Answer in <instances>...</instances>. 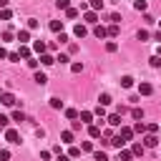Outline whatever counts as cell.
Here are the masks:
<instances>
[{"label": "cell", "mask_w": 161, "mask_h": 161, "mask_svg": "<svg viewBox=\"0 0 161 161\" xmlns=\"http://www.w3.org/2000/svg\"><path fill=\"white\" fill-rule=\"evenodd\" d=\"M5 141L8 143H20V133L15 128H5Z\"/></svg>", "instance_id": "cell-1"}, {"label": "cell", "mask_w": 161, "mask_h": 161, "mask_svg": "<svg viewBox=\"0 0 161 161\" xmlns=\"http://www.w3.org/2000/svg\"><path fill=\"white\" fill-rule=\"evenodd\" d=\"M151 93H153V86L148 80H141L138 83V96H151Z\"/></svg>", "instance_id": "cell-2"}, {"label": "cell", "mask_w": 161, "mask_h": 161, "mask_svg": "<svg viewBox=\"0 0 161 161\" xmlns=\"http://www.w3.org/2000/svg\"><path fill=\"white\" fill-rule=\"evenodd\" d=\"M0 103H3V106H15V103H18V98H15L13 93H8V91H5V93H0Z\"/></svg>", "instance_id": "cell-3"}, {"label": "cell", "mask_w": 161, "mask_h": 161, "mask_svg": "<svg viewBox=\"0 0 161 161\" xmlns=\"http://www.w3.org/2000/svg\"><path fill=\"white\" fill-rule=\"evenodd\" d=\"M143 146H146V148H156V146H158L156 133H146V136H143Z\"/></svg>", "instance_id": "cell-4"}, {"label": "cell", "mask_w": 161, "mask_h": 161, "mask_svg": "<svg viewBox=\"0 0 161 161\" xmlns=\"http://www.w3.org/2000/svg\"><path fill=\"white\" fill-rule=\"evenodd\" d=\"M83 20H86L88 25H98V13H96V10H86Z\"/></svg>", "instance_id": "cell-5"}, {"label": "cell", "mask_w": 161, "mask_h": 161, "mask_svg": "<svg viewBox=\"0 0 161 161\" xmlns=\"http://www.w3.org/2000/svg\"><path fill=\"white\" fill-rule=\"evenodd\" d=\"M15 38H18V43H20V45H28V40H30V30H28V28H25V30H18V33H15Z\"/></svg>", "instance_id": "cell-6"}, {"label": "cell", "mask_w": 161, "mask_h": 161, "mask_svg": "<svg viewBox=\"0 0 161 161\" xmlns=\"http://www.w3.org/2000/svg\"><path fill=\"white\" fill-rule=\"evenodd\" d=\"M118 136H121V138H123L126 143H131V138H133V128H128V126H121Z\"/></svg>", "instance_id": "cell-7"}, {"label": "cell", "mask_w": 161, "mask_h": 161, "mask_svg": "<svg viewBox=\"0 0 161 161\" xmlns=\"http://www.w3.org/2000/svg\"><path fill=\"white\" fill-rule=\"evenodd\" d=\"M93 35H96L98 40H103V38H108V28H103V25H93Z\"/></svg>", "instance_id": "cell-8"}, {"label": "cell", "mask_w": 161, "mask_h": 161, "mask_svg": "<svg viewBox=\"0 0 161 161\" xmlns=\"http://www.w3.org/2000/svg\"><path fill=\"white\" fill-rule=\"evenodd\" d=\"M45 50H48V43H45V40H35V43H33V53H38V55H43Z\"/></svg>", "instance_id": "cell-9"}, {"label": "cell", "mask_w": 161, "mask_h": 161, "mask_svg": "<svg viewBox=\"0 0 161 161\" xmlns=\"http://www.w3.org/2000/svg\"><path fill=\"white\" fill-rule=\"evenodd\" d=\"M73 35H75V38H86V35H88V28H86L83 23H78V25L73 28Z\"/></svg>", "instance_id": "cell-10"}, {"label": "cell", "mask_w": 161, "mask_h": 161, "mask_svg": "<svg viewBox=\"0 0 161 161\" xmlns=\"http://www.w3.org/2000/svg\"><path fill=\"white\" fill-rule=\"evenodd\" d=\"M78 118H80V123H88V126H91V123H93V111H80Z\"/></svg>", "instance_id": "cell-11"}, {"label": "cell", "mask_w": 161, "mask_h": 161, "mask_svg": "<svg viewBox=\"0 0 161 161\" xmlns=\"http://www.w3.org/2000/svg\"><path fill=\"white\" fill-rule=\"evenodd\" d=\"M108 146H116V148H123V146H126V141H123L121 136H111V138H108Z\"/></svg>", "instance_id": "cell-12"}, {"label": "cell", "mask_w": 161, "mask_h": 161, "mask_svg": "<svg viewBox=\"0 0 161 161\" xmlns=\"http://www.w3.org/2000/svg\"><path fill=\"white\" fill-rule=\"evenodd\" d=\"M88 136H91V138H101V126L91 123V126H88Z\"/></svg>", "instance_id": "cell-13"}, {"label": "cell", "mask_w": 161, "mask_h": 161, "mask_svg": "<svg viewBox=\"0 0 161 161\" xmlns=\"http://www.w3.org/2000/svg\"><path fill=\"white\" fill-rule=\"evenodd\" d=\"M131 158H133V153L128 148H118V161H131Z\"/></svg>", "instance_id": "cell-14"}, {"label": "cell", "mask_w": 161, "mask_h": 161, "mask_svg": "<svg viewBox=\"0 0 161 161\" xmlns=\"http://www.w3.org/2000/svg\"><path fill=\"white\" fill-rule=\"evenodd\" d=\"M30 53H33L30 45H20V48H18V55H20V58H30Z\"/></svg>", "instance_id": "cell-15"}, {"label": "cell", "mask_w": 161, "mask_h": 161, "mask_svg": "<svg viewBox=\"0 0 161 161\" xmlns=\"http://www.w3.org/2000/svg\"><path fill=\"white\" fill-rule=\"evenodd\" d=\"M38 60H40V63H43V65H53V63H55V58H53V55H50V53H43V55H40V58H38Z\"/></svg>", "instance_id": "cell-16"}, {"label": "cell", "mask_w": 161, "mask_h": 161, "mask_svg": "<svg viewBox=\"0 0 161 161\" xmlns=\"http://www.w3.org/2000/svg\"><path fill=\"white\" fill-rule=\"evenodd\" d=\"M33 80H35L38 86H45V83H48V75H45V73H40V70H35V78H33Z\"/></svg>", "instance_id": "cell-17"}, {"label": "cell", "mask_w": 161, "mask_h": 161, "mask_svg": "<svg viewBox=\"0 0 161 161\" xmlns=\"http://www.w3.org/2000/svg\"><path fill=\"white\" fill-rule=\"evenodd\" d=\"M106 121H108L111 126H118V128H121V113H111V116H108Z\"/></svg>", "instance_id": "cell-18"}, {"label": "cell", "mask_w": 161, "mask_h": 161, "mask_svg": "<svg viewBox=\"0 0 161 161\" xmlns=\"http://www.w3.org/2000/svg\"><path fill=\"white\" fill-rule=\"evenodd\" d=\"M50 30L53 33H63V20H50Z\"/></svg>", "instance_id": "cell-19"}, {"label": "cell", "mask_w": 161, "mask_h": 161, "mask_svg": "<svg viewBox=\"0 0 161 161\" xmlns=\"http://www.w3.org/2000/svg\"><path fill=\"white\" fill-rule=\"evenodd\" d=\"M133 133H141V136H143V133H146V123H143V121H136V123H133Z\"/></svg>", "instance_id": "cell-20"}, {"label": "cell", "mask_w": 161, "mask_h": 161, "mask_svg": "<svg viewBox=\"0 0 161 161\" xmlns=\"http://www.w3.org/2000/svg\"><path fill=\"white\" fill-rule=\"evenodd\" d=\"M143 148H146L143 143H133V146H131V153H133V156H143Z\"/></svg>", "instance_id": "cell-21"}, {"label": "cell", "mask_w": 161, "mask_h": 161, "mask_svg": "<svg viewBox=\"0 0 161 161\" xmlns=\"http://www.w3.org/2000/svg\"><path fill=\"white\" fill-rule=\"evenodd\" d=\"M88 8L98 13V10H103V0H88Z\"/></svg>", "instance_id": "cell-22"}, {"label": "cell", "mask_w": 161, "mask_h": 161, "mask_svg": "<svg viewBox=\"0 0 161 161\" xmlns=\"http://www.w3.org/2000/svg\"><path fill=\"white\" fill-rule=\"evenodd\" d=\"M98 103H101V106H111L113 101H111V96H108V93H101V96H98Z\"/></svg>", "instance_id": "cell-23"}, {"label": "cell", "mask_w": 161, "mask_h": 161, "mask_svg": "<svg viewBox=\"0 0 161 161\" xmlns=\"http://www.w3.org/2000/svg\"><path fill=\"white\" fill-rule=\"evenodd\" d=\"M78 116H80V113H78L75 108H65V118H68V121H75Z\"/></svg>", "instance_id": "cell-24"}, {"label": "cell", "mask_w": 161, "mask_h": 161, "mask_svg": "<svg viewBox=\"0 0 161 161\" xmlns=\"http://www.w3.org/2000/svg\"><path fill=\"white\" fill-rule=\"evenodd\" d=\"M60 141L63 143H73V131H63L60 133Z\"/></svg>", "instance_id": "cell-25"}, {"label": "cell", "mask_w": 161, "mask_h": 161, "mask_svg": "<svg viewBox=\"0 0 161 161\" xmlns=\"http://www.w3.org/2000/svg\"><path fill=\"white\" fill-rule=\"evenodd\" d=\"M55 5H58V10H63V13H65L68 8H73V5H70V0H55Z\"/></svg>", "instance_id": "cell-26"}, {"label": "cell", "mask_w": 161, "mask_h": 161, "mask_svg": "<svg viewBox=\"0 0 161 161\" xmlns=\"http://www.w3.org/2000/svg\"><path fill=\"white\" fill-rule=\"evenodd\" d=\"M65 18H68V20H75V18H78V8H68V10H65Z\"/></svg>", "instance_id": "cell-27"}, {"label": "cell", "mask_w": 161, "mask_h": 161, "mask_svg": "<svg viewBox=\"0 0 161 161\" xmlns=\"http://www.w3.org/2000/svg\"><path fill=\"white\" fill-rule=\"evenodd\" d=\"M131 118H133V121H141V118H143V111H141V108H131Z\"/></svg>", "instance_id": "cell-28"}, {"label": "cell", "mask_w": 161, "mask_h": 161, "mask_svg": "<svg viewBox=\"0 0 161 161\" xmlns=\"http://www.w3.org/2000/svg\"><path fill=\"white\" fill-rule=\"evenodd\" d=\"M10 18H13V10H10V8L0 10V20H10Z\"/></svg>", "instance_id": "cell-29"}, {"label": "cell", "mask_w": 161, "mask_h": 161, "mask_svg": "<svg viewBox=\"0 0 161 161\" xmlns=\"http://www.w3.org/2000/svg\"><path fill=\"white\" fill-rule=\"evenodd\" d=\"M106 50H108V53H116V50H118V43H116V40H108V43H106Z\"/></svg>", "instance_id": "cell-30"}, {"label": "cell", "mask_w": 161, "mask_h": 161, "mask_svg": "<svg viewBox=\"0 0 161 161\" xmlns=\"http://www.w3.org/2000/svg\"><path fill=\"white\" fill-rule=\"evenodd\" d=\"M121 86H123V88H131V86H133V78H131V75H123V78H121Z\"/></svg>", "instance_id": "cell-31"}, {"label": "cell", "mask_w": 161, "mask_h": 161, "mask_svg": "<svg viewBox=\"0 0 161 161\" xmlns=\"http://www.w3.org/2000/svg\"><path fill=\"white\" fill-rule=\"evenodd\" d=\"M93 116H98V118H106V108L98 103V106H96V111H93Z\"/></svg>", "instance_id": "cell-32"}, {"label": "cell", "mask_w": 161, "mask_h": 161, "mask_svg": "<svg viewBox=\"0 0 161 161\" xmlns=\"http://www.w3.org/2000/svg\"><path fill=\"white\" fill-rule=\"evenodd\" d=\"M13 121H18V123H20V121H28V118H25V113H23V111H13Z\"/></svg>", "instance_id": "cell-33"}, {"label": "cell", "mask_w": 161, "mask_h": 161, "mask_svg": "<svg viewBox=\"0 0 161 161\" xmlns=\"http://www.w3.org/2000/svg\"><path fill=\"white\" fill-rule=\"evenodd\" d=\"M151 68H161V55H151Z\"/></svg>", "instance_id": "cell-34"}, {"label": "cell", "mask_w": 161, "mask_h": 161, "mask_svg": "<svg viewBox=\"0 0 161 161\" xmlns=\"http://www.w3.org/2000/svg\"><path fill=\"white\" fill-rule=\"evenodd\" d=\"M93 158H96V161H108L106 151H93Z\"/></svg>", "instance_id": "cell-35"}, {"label": "cell", "mask_w": 161, "mask_h": 161, "mask_svg": "<svg viewBox=\"0 0 161 161\" xmlns=\"http://www.w3.org/2000/svg\"><path fill=\"white\" fill-rule=\"evenodd\" d=\"M70 70H73V73H80V70H83V63H80V60L70 63Z\"/></svg>", "instance_id": "cell-36"}, {"label": "cell", "mask_w": 161, "mask_h": 161, "mask_svg": "<svg viewBox=\"0 0 161 161\" xmlns=\"http://www.w3.org/2000/svg\"><path fill=\"white\" fill-rule=\"evenodd\" d=\"M50 108H55V111L63 108V101H60V98H50Z\"/></svg>", "instance_id": "cell-37"}, {"label": "cell", "mask_w": 161, "mask_h": 161, "mask_svg": "<svg viewBox=\"0 0 161 161\" xmlns=\"http://www.w3.org/2000/svg\"><path fill=\"white\" fill-rule=\"evenodd\" d=\"M68 156H70V158H78V156H80V148H78V146H70Z\"/></svg>", "instance_id": "cell-38"}, {"label": "cell", "mask_w": 161, "mask_h": 161, "mask_svg": "<svg viewBox=\"0 0 161 161\" xmlns=\"http://www.w3.org/2000/svg\"><path fill=\"white\" fill-rule=\"evenodd\" d=\"M136 38H138V40H148L151 35H148V30H138V33H136Z\"/></svg>", "instance_id": "cell-39"}, {"label": "cell", "mask_w": 161, "mask_h": 161, "mask_svg": "<svg viewBox=\"0 0 161 161\" xmlns=\"http://www.w3.org/2000/svg\"><path fill=\"white\" fill-rule=\"evenodd\" d=\"M38 65H40V60H35V58H28V68H33V70H38Z\"/></svg>", "instance_id": "cell-40"}, {"label": "cell", "mask_w": 161, "mask_h": 161, "mask_svg": "<svg viewBox=\"0 0 161 161\" xmlns=\"http://www.w3.org/2000/svg\"><path fill=\"white\" fill-rule=\"evenodd\" d=\"M80 151H93V141H83L80 143Z\"/></svg>", "instance_id": "cell-41"}, {"label": "cell", "mask_w": 161, "mask_h": 161, "mask_svg": "<svg viewBox=\"0 0 161 161\" xmlns=\"http://www.w3.org/2000/svg\"><path fill=\"white\" fill-rule=\"evenodd\" d=\"M0 161H10V151L8 148H0Z\"/></svg>", "instance_id": "cell-42"}, {"label": "cell", "mask_w": 161, "mask_h": 161, "mask_svg": "<svg viewBox=\"0 0 161 161\" xmlns=\"http://www.w3.org/2000/svg\"><path fill=\"white\" fill-rule=\"evenodd\" d=\"M133 8H136V10H146V0H136Z\"/></svg>", "instance_id": "cell-43"}, {"label": "cell", "mask_w": 161, "mask_h": 161, "mask_svg": "<svg viewBox=\"0 0 161 161\" xmlns=\"http://www.w3.org/2000/svg\"><path fill=\"white\" fill-rule=\"evenodd\" d=\"M146 131H148V133H158V123H148Z\"/></svg>", "instance_id": "cell-44"}, {"label": "cell", "mask_w": 161, "mask_h": 161, "mask_svg": "<svg viewBox=\"0 0 161 161\" xmlns=\"http://www.w3.org/2000/svg\"><path fill=\"white\" fill-rule=\"evenodd\" d=\"M8 123H10V118H8V116H3V113H0V128H8Z\"/></svg>", "instance_id": "cell-45"}, {"label": "cell", "mask_w": 161, "mask_h": 161, "mask_svg": "<svg viewBox=\"0 0 161 161\" xmlns=\"http://www.w3.org/2000/svg\"><path fill=\"white\" fill-rule=\"evenodd\" d=\"M35 28H38V20L30 18V20H28V30H35Z\"/></svg>", "instance_id": "cell-46"}, {"label": "cell", "mask_w": 161, "mask_h": 161, "mask_svg": "<svg viewBox=\"0 0 161 161\" xmlns=\"http://www.w3.org/2000/svg\"><path fill=\"white\" fill-rule=\"evenodd\" d=\"M108 35L116 38V35H118V25H111V28H108Z\"/></svg>", "instance_id": "cell-47"}, {"label": "cell", "mask_w": 161, "mask_h": 161, "mask_svg": "<svg viewBox=\"0 0 161 161\" xmlns=\"http://www.w3.org/2000/svg\"><path fill=\"white\" fill-rule=\"evenodd\" d=\"M13 38H15L13 30H5V33H3V40H13Z\"/></svg>", "instance_id": "cell-48"}, {"label": "cell", "mask_w": 161, "mask_h": 161, "mask_svg": "<svg viewBox=\"0 0 161 161\" xmlns=\"http://www.w3.org/2000/svg\"><path fill=\"white\" fill-rule=\"evenodd\" d=\"M80 126H83V123H80V121H73V123H70V131H73V133H75V131H80Z\"/></svg>", "instance_id": "cell-49"}, {"label": "cell", "mask_w": 161, "mask_h": 161, "mask_svg": "<svg viewBox=\"0 0 161 161\" xmlns=\"http://www.w3.org/2000/svg\"><path fill=\"white\" fill-rule=\"evenodd\" d=\"M111 20H113V25H118V23H121V15H118V13H111Z\"/></svg>", "instance_id": "cell-50"}, {"label": "cell", "mask_w": 161, "mask_h": 161, "mask_svg": "<svg viewBox=\"0 0 161 161\" xmlns=\"http://www.w3.org/2000/svg\"><path fill=\"white\" fill-rule=\"evenodd\" d=\"M55 60H60V63H70V58H68V55H65V53H60V55H58V58H55Z\"/></svg>", "instance_id": "cell-51"}, {"label": "cell", "mask_w": 161, "mask_h": 161, "mask_svg": "<svg viewBox=\"0 0 161 161\" xmlns=\"http://www.w3.org/2000/svg\"><path fill=\"white\" fill-rule=\"evenodd\" d=\"M8 60H13V63H18V60H20V55H18V53H10V55H8Z\"/></svg>", "instance_id": "cell-52"}, {"label": "cell", "mask_w": 161, "mask_h": 161, "mask_svg": "<svg viewBox=\"0 0 161 161\" xmlns=\"http://www.w3.org/2000/svg\"><path fill=\"white\" fill-rule=\"evenodd\" d=\"M8 55H10V53H8V50H5L3 45H0V58H8Z\"/></svg>", "instance_id": "cell-53"}, {"label": "cell", "mask_w": 161, "mask_h": 161, "mask_svg": "<svg viewBox=\"0 0 161 161\" xmlns=\"http://www.w3.org/2000/svg\"><path fill=\"white\" fill-rule=\"evenodd\" d=\"M58 161H70V156H63V153H58Z\"/></svg>", "instance_id": "cell-54"}, {"label": "cell", "mask_w": 161, "mask_h": 161, "mask_svg": "<svg viewBox=\"0 0 161 161\" xmlns=\"http://www.w3.org/2000/svg\"><path fill=\"white\" fill-rule=\"evenodd\" d=\"M153 40H158V43H161V30H158V33H153Z\"/></svg>", "instance_id": "cell-55"}, {"label": "cell", "mask_w": 161, "mask_h": 161, "mask_svg": "<svg viewBox=\"0 0 161 161\" xmlns=\"http://www.w3.org/2000/svg\"><path fill=\"white\" fill-rule=\"evenodd\" d=\"M0 8L5 10V8H8V0H0Z\"/></svg>", "instance_id": "cell-56"}, {"label": "cell", "mask_w": 161, "mask_h": 161, "mask_svg": "<svg viewBox=\"0 0 161 161\" xmlns=\"http://www.w3.org/2000/svg\"><path fill=\"white\" fill-rule=\"evenodd\" d=\"M158 25H161V20H158Z\"/></svg>", "instance_id": "cell-57"}]
</instances>
